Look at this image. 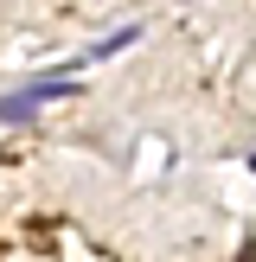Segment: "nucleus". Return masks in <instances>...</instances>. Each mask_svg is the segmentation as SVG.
Listing matches in <instances>:
<instances>
[{
    "label": "nucleus",
    "mask_w": 256,
    "mask_h": 262,
    "mask_svg": "<svg viewBox=\"0 0 256 262\" xmlns=\"http://www.w3.org/2000/svg\"><path fill=\"white\" fill-rule=\"evenodd\" d=\"M71 77H77V64H64V71H45V77H32L26 90H13V96H0V122H7V128L32 122V115L45 109V102L71 96Z\"/></svg>",
    "instance_id": "nucleus-1"
},
{
    "label": "nucleus",
    "mask_w": 256,
    "mask_h": 262,
    "mask_svg": "<svg viewBox=\"0 0 256 262\" xmlns=\"http://www.w3.org/2000/svg\"><path fill=\"white\" fill-rule=\"evenodd\" d=\"M128 45H135V26H122V32H109L102 45H90V51H83L77 64H96V58H115V51H128Z\"/></svg>",
    "instance_id": "nucleus-2"
}]
</instances>
